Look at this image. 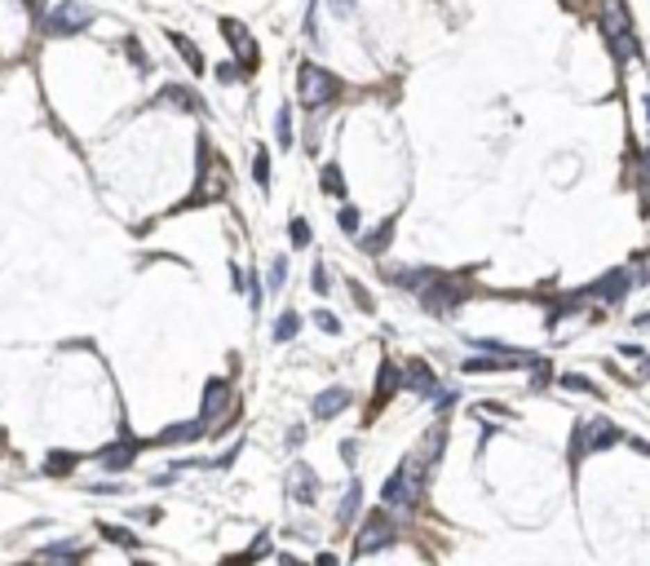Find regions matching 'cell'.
Wrapping results in <instances>:
<instances>
[{
    "label": "cell",
    "instance_id": "6da1fadb",
    "mask_svg": "<svg viewBox=\"0 0 650 566\" xmlns=\"http://www.w3.org/2000/svg\"><path fill=\"white\" fill-rule=\"evenodd\" d=\"M429 456H420V451H412V456H403V465L390 474V483H385V491H381V500L390 504V509H416L420 504V496H425V478H429Z\"/></svg>",
    "mask_w": 650,
    "mask_h": 566
},
{
    "label": "cell",
    "instance_id": "7a4b0ae2",
    "mask_svg": "<svg viewBox=\"0 0 650 566\" xmlns=\"http://www.w3.org/2000/svg\"><path fill=\"white\" fill-rule=\"evenodd\" d=\"M601 31H606V49L615 58V67L642 58V40H637V27H633V14L624 0H601Z\"/></svg>",
    "mask_w": 650,
    "mask_h": 566
},
{
    "label": "cell",
    "instance_id": "3957f363",
    "mask_svg": "<svg viewBox=\"0 0 650 566\" xmlns=\"http://www.w3.org/2000/svg\"><path fill=\"white\" fill-rule=\"evenodd\" d=\"M615 442H624V433L610 425V420H580L571 433V474L580 469L584 456H593V451H606V447H615Z\"/></svg>",
    "mask_w": 650,
    "mask_h": 566
},
{
    "label": "cell",
    "instance_id": "277c9868",
    "mask_svg": "<svg viewBox=\"0 0 650 566\" xmlns=\"http://www.w3.org/2000/svg\"><path fill=\"white\" fill-rule=\"evenodd\" d=\"M394 540H399V522H394L390 504H385V509H372L363 517V526H358V535H354V553H358V558H367V553L390 549Z\"/></svg>",
    "mask_w": 650,
    "mask_h": 566
},
{
    "label": "cell",
    "instance_id": "5b68a950",
    "mask_svg": "<svg viewBox=\"0 0 650 566\" xmlns=\"http://www.w3.org/2000/svg\"><path fill=\"white\" fill-rule=\"evenodd\" d=\"M465 297H469V283L442 279V274H433V279L420 288V306H425L433 319H456V310H460Z\"/></svg>",
    "mask_w": 650,
    "mask_h": 566
},
{
    "label": "cell",
    "instance_id": "8992f818",
    "mask_svg": "<svg viewBox=\"0 0 650 566\" xmlns=\"http://www.w3.org/2000/svg\"><path fill=\"white\" fill-rule=\"evenodd\" d=\"M297 89H301V102H306L310 111H319V106H328V102L336 98V93H341V80H336L332 71L315 67V63H301Z\"/></svg>",
    "mask_w": 650,
    "mask_h": 566
},
{
    "label": "cell",
    "instance_id": "52a82bcc",
    "mask_svg": "<svg viewBox=\"0 0 650 566\" xmlns=\"http://www.w3.org/2000/svg\"><path fill=\"white\" fill-rule=\"evenodd\" d=\"M637 288L633 279V266H615V270H606V274H597L588 288H580V301H601V306H619L624 297H628Z\"/></svg>",
    "mask_w": 650,
    "mask_h": 566
},
{
    "label": "cell",
    "instance_id": "ba28073f",
    "mask_svg": "<svg viewBox=\"0 0 650 566\" xmlns=\"http://www.w3.org/2000/svg\"><path fill=\"white\" fill-rule=\"evenodd\" d=\"M89 22H93L89 5H80V0H58L49 9V18H44V31L49 35H80Z\"/></svg>",
    "mask_w": 650,
    "mask_h": 566
},
{
    "label": "cell",
    "instance_id": "9c48e42d",
    "mask_svg": "<svg viewBox=\"0 0 650 566\" xmlns=\"http://www.w3.org/2000/svg\"><path fill=\"white\" fill-rule=\"evenodd\" d=\"M403 390L420 394V399H438L442 385H438V376H433V367L425 363V358H407L403 363Z\"/></svg>",
    "mask_w": 650,
    "mask_h": 566
},
{
    "label": "cell",
    "instance_id": "30bf717a",
    "mask_svg": "<svg viewBox=\"0 0 650 566\" xmlns=\"http://www.w3.org/2000/svg\"><path fill=\"white\" fill-rule=\"evenodd\" d=\"M222 35H226V44L239 53V63H244V71L257 67V44H252V35L244 22H235V18H222Z\"/></svg>",
    "mask_w": 650,
    "mask_h": 566
},
{
    "label": "cell",
    "instance_id": "8fae6325",
    "mask_svg": "<svg viewBox=\"0 0 650 566\" xmlns=\"http://www.w3.org/2000/svg\"><path fill=\"white\" fill-rule=\"evenodd\" d=\"M288 496H292L297 504H315V496H319V478H315V469H310L306 460H297L292 469H288Z\"/></svg>",
    "mask_w": 650,
    "mask_h": 566
},
{
    "label": "cell",
    "instance_id": "7c38bea8",
    "mask_svg": "<svg viewBox=\"0 0 650 566\" xmlns=\"http://www.w3.org/2000/svg\"><path fill=\"white\" fill-rule=\"evenodd\" d=\"M133 456H138V438H124V442L102 447L93 460H98V469H106V474H124V469H133Z\"/></svg>",
    "mask_w": 650,
    "mask_h": 566
},
{
    "label": "cell",
    "instance_id": "4fadbf2b",
    "mask_svg": "<svg viewBox=\"0 0 650 566\" xmlns=\"http://www.w3.org/2000/svg\"><path fill=\"white\" fill-rule=\"evenodd\" d=\"M231 407V381L226 376H217V381H208L203 385V407H199V420H217Z\"/></svg>",
    "mask_w": 650,
    "mask_h": 566
},
{
    "label": "cell",
    "instance_id": "5bb4252c",
    "mask_svg": "<svg viewBox=\"0 0 650 566\" xmlns=\"http://www.w3.org/2000/svg\"><path fill=\"white\" fill-rule=\"evenodd\" d=\"M345 407H350V390H341V385H332V390H323L315 403H310V412H315V420H332V416H341Z\"/></svg>",
    "mask_w": 650,
    "mask_h": 566
},
{
    "label": "cell",
    "instance_id": "9a60e30c",
    "mask_svg": "<svg viewBox=\"0 0 650 566\" xmlns=\"http://www.w3.org/2000/svg\"><path fill=\"white\" fill-rule=\"evenodd\" d=\"M399 390H403V372H399V363H394V358H385V363H381V376H376V399H372V407H385Z\"/></svg>",
    "mask_w": 650,
    "mask_h": 566
},
{
    "label": "cell",
    "instance_id": "2e32d148",
    "mask_svg": "<svg viewBox=\"0 0 650 566\" xmlns=\"http://www.w3.org/2000/svg\"><path fill=\"white\" fill-rule=\"evenodd\" d=\"M394 226H399V217H385V222L376 226V231L358 235V248H363V252H372V257H381V252L390 248V239H394Z\"/></svg>",
    "mask_w": 650,
    "mask_h": 566
},
{
    "label": "cell",
    "instance_id": "e0dca14e",
    "mask_svg": "<svg viewBox=\"0 0 650 566\" xmlns=\"http://www.w3.org/2000/svg\"><path fill=\"white\" fill-rule=\"evenodd\" d=\"M203 425H208V420H186V425H173V429H164L160 438V447H177V442H195V438H203Z\"/></svg>",
    "mask_w": 650,
    "mask_h": 566
},
{
    "label": "cell",
    "instance_id": "ac0fdd59",
    "mask_svg": "<svg viewBox=\"0 0 650 566\" xmlns=\"http://www.w3.org/2000/svg\"><path fill=\"white\" fill-rule=\"evenodd\" d=\"M168 44H173L177 53H182V63H186L190 71H199V76L208 71V67H203V53H199V44L190 40V35H182V31H168Z\"/></svg>",
    "mask_w": 650,
    "mask_h": 566
},
{
    "label": "cell",
    "instance_id": "d6986e66",
    "mask_svg": "<svg viewBox=\"0 0 650 566\" xmlns=\"http://www.w3.org/2000/svg\"><path fill=\"white\" fill-rule=\"evenodd\" d=\"M168 102L182 106V111H199V98H195L190 89H182V84H168V89L155 93V106H168Z\"/></svg>",
    "mask_w": 650,
    "mask_h": 566
},
{
    "label": "cell",
    "instance_id": "ffe728a7",
    "mask_svg": "<svg viewBox=\"0 0 650 566\" xmlns=\"http://www.w3.org/2000/svg\"><path fill=\"white\" fill-rule=\"evenodd\" d=\"M358 504H363V483H350V491H345V500H341V509H336V522L350 526L354 513H358Z\"/></svg>",
    "mask_w": 650,
    "mask_h": 566
},
{
    "label": "cell",
    "instance_id": "44dd1931",
    "mask_svg": "<svg viewBox=\"0 0 650 566\" xmlns=\"http://www.w3.org/2000/svg\"><path fill=\"white\" fill-rule=\"evenodd\" d=\"M297 332H301V315H297V310H283L279 323H274V341L283 345V341H292Z\"/></svg>",
    "mask_w": 650,
    "mask_h": 566
},
{
    "label": "cell",
    "instance_id": "7402d4cb",
    "mask_svg": "<svg viewBox=\"0 0 650 566\" xmlns=\"http://www.w3.org/2000/svg\"><path fill=\"white\" fill-rule=\"evenodd\" d=\"M76 465H80V456H71V451H49V460H44V474L58 478V474H71Z\"/></svg>",
    "mask_w": 650,
    "mask_h": 566
},
{
    "label": "cell",
    "instance_id": "603a6c76",
    "mask_svg": "<svg viewBox=\"0 0 650 566\" xmlns=\"http://www.w3.org/2000/svg\"><path fill=\"white\" fill-rule=\"evenodd\" d=\"M266 553H270V540H266V535H257V544H252L248 553H235V558H226L222 566H248V562H257V558H266Z\"/></svg>",
    "mask_w": 650,
    "mask_h": 566
},
{
    "label": "cell",
    "instance_id": "cb8c5ba5",
    "mask_svg": "<svg viewBox=\"0 0 650 566\" xmlns=\"http://www.w3.org/2000/svg\"><path fill=\"white\" fill-rule=\"evenodd\" d=\"M252 177H257L261 190H270V151L266 147H257V155H252Z\"/></svg>",
    "mask_w": 650,
    "mask_h": 566
},
{
    "label": "cell",
    "instance_id": "d4e9b609",
    "mask_svg": "<svg viewBox=\"0 0 650 566\" xmlns=\"http://www.w3.org/2000/svg\"><path fill=\"white\" fill-rule=\"evenodd\" d=\"M558 385H562V390H575V394H601V390H597V385L588 381V376H575V372H567V376H562Z\"/></svg>",
    "mask_w": 650,
    "mask_h": 566
},
{
    "label": "cell",
    "instance_id": "484cf974",
    "mask_svg": "<svg viewBox=\"0 0 650 566\" xmlns=\"http://www.w3.org/2000/svg\"><path fill=\"white\" fill-rule=\"evenodd\" d=\"M323 190H328V195H336V199L345 195V182H341V168H336V164L323 168Z\"/></svg>",
    "mask_w": 650,
    "mask_h": 566
},
{
    "label": "cell",
    "instance_id": "4316f807",
    "mask_svg": "<svg viewBox=\"0 0 650 566\" xmlns=\"http://www.w3.org/2000/svg\"><path fill=\"white\" fill-rule=\"evenodd\" d=\"M336 226H341L345 235H358V208H354V203H345V208L336 213Z\"/></svg>",
    "mask_w": 650,
    "mask_h": 566
},
{
    "label": "cell",
    "instance_id": "83f0119b",
    "mask_svg": "<svg viewBox=\"0 0 650 566\" xmlns=\"http://www.w3.org/2000/svg\"><path fill=\"white\" fill-rule=\"evenodd\" d=\"M288 239H292L297 248H306V244H310V222H306V217H297V222L288 226Z\"/></svg>",
    "mask_w": 650,
    "mask_h": 566
},
{
    "label": "cell",
    "instance_id": "f1b7e54d",
    "mask_svg": "<svg viewBox=\"0 0 650 566\" xmlns=\"http://www.w3.org/2000/svg\"><path fill=\"white\" fill-rule=\"evenodd\" d=\"M98 531H102L106 540H115V544H124V549H133V544H138V540H133V535H128V531H124V526H111V522H106V526H98Z\"/></svg>",
    "mask_w": 650,
    "mask_h": 566
},
{
    "label": "cell",
    "instance_id": "f546056e",
    "mask_svg": "<svg viewBox=\"0 0 650 566\" xmlns=\"http://www.w3.org/2000/svg\"><path fill=\"white\" fill-rule=\"evenodd\" d=\"M279 147H283V151L292 147V111H288V106L279 111Z\"/></svg>",
    "mask_w": 650,
    "mask_h": 566
},
{
    "label": "cell",
    "instance_id": "4dcf8cb0",
    "mask_svg": "<svg viewBox=\"0 0 650 566\" xmlns=\"http://www.w3.org/2000/svg\"><path fill=\"white\" fill-rule=\"evenodd\" d=\"M124 49H128V58H133V67H138V71H151V58H147V49H142L138 40H128Z\"/></svg>",
    "mask_w": 650,
    "mask_h": 566
},
{
    "label": "cell",
    "instance_id": "1f68e13d",
    "mask_svg": "<svg viewBox=\"0 0 650 566\" xmlns=\"http://www.w3.org/2000/svg\"><path fill=\"white\" fill-rule=\"evenodd\" d=\"M239 76H248V71L235 67V63H222V67H217V80H222V84H235Z\"/></svg>",
    "mask_w": 650,
    "mask_h": 566
},
{
    "label": "cell",
    "instance_id": "d6a6232c",
    "mask_svg": "<svg viewBox=\"0 0 650 566\" xmlns=\"http://www.w3.org/2000/svg\"><path fill=\"white\" fill-rule=\"evenodd\" d=\"M315 323H319V328H323V332H332V336H336V332H341V319H336V315H332V310H319V315H315Z\"/></svg>",
    "mask_w": 650,
    "mask_h": 566
},
{
    "label": "cell",
    "instance_id": "836d02e7",
    "mask_svg": "<svg viewBox=\"0 0 650 566\" xmlns=\"http://www.w3.org/2000/svg\"><path fill=\"white\" fill-rule=\"evenodd\" d=\"M283 279H288V257H279V261L270 266V288H274V292L283 288Z\"/></svg>",
    "mask_w": 650,
    "mask_h": 566
},
{
    "label": "cell",
    "instance_id": "e575fe53",
    "mask_svg": "<svg viewBox=\"0 0 650 566\" xmlns=\"http://www.w3.org/2000/svg\"><path fill=\"white\" fill-rule=\"evenodd\" d=\"M549 381H553V367H549V363H540V367L531 372V390H544Z\"/></svg>",
    "mask_w": 650,
    "mask_h": 566
},
{
    "label": "cell",
    "instance_id": "d590c367",
    "mask_svg": "<svg viewBox=\"0 0 650 566\" xmlns=\"http://www.w3.org/2000/svg\"><path fill=\"white\" fill-rule=\"evenodd\" d=\"M328 288H332V279H328V266H323V261H319V266H315V292L323 297V292H328Z\"/></svg>",
    "mask_w": 650,
    "mask_h": 566
},
{
    "label": "cell",
    "instance_id": "8d00e7d4",
    "mask_svg": "<svg viewBox=\"0 0 650 566\" xmlns=\"http://www.w3.org/2000/svg\"><path fill=\"white\" fill-rule=\"evenodd\" d=\"M341 456H345V465H354V456H358V442L350 438V442H341Z\"/></svg>",
    "mask_w": 650,
    "mask_h": 566
},
{
    "label": "cell",
    "instance_id": "74e56055",
    "mask_svg": "<svg viewBox=\"0 0 650 566\" xmlns=\"http://www.w3.org/2000/svg\"><path fill=\"white\" fill-rule=\"evenodd\" d=\"M332 9H336V14H350V9H354V0H332Z\"/></svg>",
    "mask_w": 650,
    "mask_h": 566
},
{
    "label": "cell",
    "instance_id": "f35d334b",
    "mask_svg": "<svg viewBox=\"0 0 650 566\" xmlns=\"http://www.w3.org/2000/svg\"><path fill=\"white\" fill-rule=\"evenodd\" d=\"M315 566H336V558H332V553H319V562H315Z\"/></svg>",
    "mask_w": 650,
    "mask_h": 566
},
{
    "label": "cell",
    "instance_id": "ab89813d",
    "mask_svg": "<svg viewBox=\"0 0 650 566\" xmlns=\"http://www.w3.org/2000/svg\"><path fill=\"white\" fill-rule=\"evenodd\" d=\"M279 566H301V562H297V558H288V553H283V558H279Z\"/></svg>",
    "mask_w": 650,
    "mask_h": 566
},
{
    "label": "cell",
    "instance_id": "60d3db41",
    "mask_svg": "<svg viewBox=\"0 0 650 566\" xmlns=\"http://www.w3.org/2000/svg\"><path fill=\"white\" fill-rule=\"evenodd\" d=\"M646 124H650V89H646Z\"/></svg>",
    "mask_w": 650,
    "mask_h": 566
},
{
    "label": "cell",
    "instance_id": "b9f144b4",
    "mask_svg": "<svg viewBox=\"0 0 650 566\" xmlns=\"http://www.w3.org/2000/svg\"><path fill=\"white\" fill-rule=\"evenodd\" d=\"M22 5H27V9H35V5H40V0H22Z\"/></svg>",
    "mask_w": 650,
    "mask_h": 566
},
{
    "label": "cell",
    "instance_id": "7bdbcfd3",
    "mask_svg": "<svg viewBox=\"0 0 650 566\" xmlns=\"http://www.w3.org/2000/svg\"><path fill=\"white\" fill-rule=\"evenodd\" d=\"M138 566H151V562H138Z\"/></svg>",
    "mask_w": 650,
    "mask_h": 566
}]
</instances>
